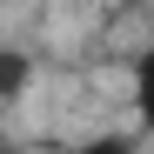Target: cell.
<instances>
[{
	"label": "cell",
	"instance_id": "6da1fadb",
	"mask_svg": "<svg viewBox=\"0 0 154 154\" xmlns=\"http://www.w3.org/2000/svg\"><path fill=\"white\" fill-rule=\"evenodd\" d=\"M20 81H27V60H0V94H14Z\"/></svg>",
	"mask_w": 154,
	"mask_h": 154
},
{
	"label": "cell",
	"instance_id": "7a4b0ae2",
	"mask_svg": "<svg viewBox=\"0 0 154 154\" xmlns=\"http://www.w3.org/2000/svg\"><path fill=\"white\" fill-rule=\"evenodd\" d=\"M87 154H127V147H121V141H100V147H87Z\"/></svg>",
	"mask_w": 154,
	"mask_h": 154
}]
</instances>
